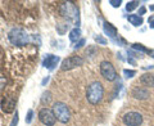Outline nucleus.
Segmentation results:
<instances>
[{
  "label": "nucleus",
  "mask_w": 154,
  "mask_h": 126,
  "mask_svg": "<svg viewBox=\"0 0 154 126\" xmlns=\"http://www.w3.org/2000/svg\"><path fill=\"white\" fill-rule=\"evenodd\" d=\"M8 39L9 41L12 43L13 45H17V46H23V45H27L30 43V35L23 30V28H19V27H14L12 28L8 33Z\"/></svg>",
  "instance_id": "f257e3e1"
},
{
  "label": "nucleus",
  "mask_w": 154,
  "mask_h": 126,
  "mask_svg": "<svg viewBox=\"0 0 154 126\" xmlns=\"http://www.w3.org/2000/svg\"><path fill=\"white\" fill-rule=\"evenodd\" d=\"M104 89L103 85L99 81H94L88 86V91H86V98H88L89 103L91 104H98L100 100L103 99Z\"/></svg>",
  "instance_id": "f03ea898"
},
{
  "label": "nucleus",
  "mask_w": 154,
  "mask_h": 126,
  "mask_svg": "<svg viewBox=\"0 0 154 126\" xmlns=\"http://www.w3.org/2000/svg\"><path fill=\"white\" fill-rule=\"evenodd\" d=\"M53 111H54V115L58 121H60L62 124H67L71 118V112L69 108L67 107V104L63 102H57L53 106Z\"/></svg>",
  "instance_id": "7ed1b4c3"
},
{
  "label": "nucleus",
  "mask_w": 154,
  "mask_h": 126,
  "mask_svg": "<svg viewBox=\"0 0 154 126\" xmlns=\"http://www.w3.org/2000/svg\"><path fill=\"white\" fill-rule=\"evenodd\" d=\"M60 13L62 16L67 17L71 21H73L75 23L79 25L80 18H79V9H77L72 3H63L60 7Z\"/></svg>",
  "instance_id": "20e7f679"
},
{
  "label": "nucleus",
  "mask_w": 154,
  "mask_h": 126,
  "mask_svg": "<svg viewBox=\"0 0 154 126\" xmlns=\"http://www.w3.org/2000/svg\"><path fill=\"white\" fill-rule=\"evenodd\" d=\"M100 74L108 81H114L117 79V72H116L113 65L108 61H104L100 63Z\"/></svg>",
  "instance_id": "39448f33"
},
{
  "label": "nucleus",
  "mask_w": 154,
  "mask_h": 126,
  "mask_svg": "<svg viewBox=\"0 0 154 126\" xmlns=\"http://www.w3.org/2000/svg\"><path fill=\"white\" fill-rule=\"evenodd\" d=\"M38 120L41 121L45 126H54L57 117L54 115V111L49 108H41L38 112Z\"/></svg>",
  "instance_id": "423d86ee"
},
{
  "label": "nucleus",
  "mask_w": 154,
  "mask_h": 126,
  "mask_svg": "<svg viewBox=\"0 0 154 126\" xmlns=\"http://www.w3.org/2000/svg\"><path fill=\"white\" fill-rule=\"evenodd\" d=\"M84 65V59L79 55H72V57H68L62 62L60 65V68L62 71H69V70H73L76 67H80Z\"/></svg>",
  "instance_id": "0eeeda50"
},
{
  "label": "nucleus",
  "mask_w": 154,
  "mask_h": 126,
  "mask_svg": "<svg viewBox=\"0 0 154 126\" xmlns=\"http://www.w3.org/2000/svg\"><path fill=\"white\" fill-rule=\"evenodd\" d=\"M122 121L127 126H140L143 124V116L139 112H127L123 115Z\"/></svg>",
  "instance_id": "6e6552de"
},
{
  "label": "nucleus",
  "mask_w": 154,
  "mask_h": 126,
  "mask_svg": "<svg viewBox=\"0 0 154 126\" xmlns=\"http://www.w3.org/2000/svg\"><path fill=\"white\" fill-rule=\"evenodd\" d=\"M0 106H2V109L5 113H12V112H14V109H16V100H14L12 96H5V98H3Z\"/></svg>",
  "instance_id": "1a4fd4ad"
},
{
  "label": "nucleus",
  "mask_w": 154,
  "mask_h": 126,
  "mask_svg": "<svg viewBox=\"0 0 154 126\" xmlns=\"http://www.w3.org/2000/svg\"><path fill=\"white\" fill-rule=\"evenodd\" d=\"M58 62H59V57L53 55V54H46V57L44 58V61H42V66H44L45 68L53 70L58 65Z\"/></svg>",
  "instance_id": "9d476101"
},
{
  "label": "nucleus",
  "mask_w": 154,
  "mask_h": 126,
  "mask_svg": "<svg viewBox=\"0 0 154 126\" xmlns=\"http://www.w3.org/2000/svg\"><path fill=\"white\" fill-rule=\"evenodd\" d=\"M132 96L136 99H146L149 98V90L148 89H144V88H135L132 90Z\"/></svg>",
  "instance_id": "9b49d317"
},
{
  "label": "nucleus",
  "mask_w": 154,
  "mask_h": 126,
  "mask_svg": "<svg viewBox=\"0 0 154 126\" xmlns=\"http://www.w3.org/2000/svg\"><path fill=\"white\" fill-rule=\"evenodd\" d=\"M140 81L145 86H153L154 88V75L153 74H144L140 77Z\"/></svg>",
  "instance_id": "f8f14e48"
},
{
  "label": "nucleus",
  "mask_w": 154,
  "mask_h": 126,
  "mask_svg": "<svg viewBox=\"0 0 154 126\" xmlns=\"http://www.w3.org/2000/svg\"><path fill=\"white\" fill-rule=\"evenodd\" d=\"M104 31L108 36H110L113 40H116V36H117V30H116V27H113L108 22H104Z\"/></svg>",
  "instance_id": "ddd939ff"
},
{
  "label": "nucleus",
  "mask_w": 154,
  "mask_h": 126,
  "mask_svg": "<svg viewBox=\"0 0 154 126\" xmlns=\"http://www.w3.org/2000/svg\"><path fill=\"white\" fill-rule=\"evenodd\" d=\"M127 19H128V22L134 26H141L143 22H144V19L139 16V14H131V16L127 17Z\"/></svg>",
  "instance_id": "4468645a"
},
{
  "label": "nucleus",
  "mask_w": 154,
  "mask_h": 126,
  "mask_svg": "<svg viewBox=\"0 0 154 126\" xmlns=\"http://www.w3.org/2000/svg\"><path fill=\"white\" fill-rule=\"evenodd\" d=\"M80 36H81V30H80L79 27L73 28V30H71V32H69V40L71 41H76L77 39H80Z\"/></svg>",
  "instance_id": "2eb2a0df"
},
{
  "label": "nucleus",
  "mask_w": 154,
  "mask_h": 126,
  "mask_svg": "<svg viewBox=\"0 0 154 126\" xmlns=\"http://www.w3.org/2000/svg\"><path fill=\"white\" fill-rule=\"evenodd\" d=\"M139 2H136V0H132V2H128L127 4H126V11L127 12H131V11H134L135 8H137L139 7Z\"/></svg>",
  "instance_id": "dca6fc26"
},
{
  "label": "nucleus",
  "mask_w": 154,
  "mask_h": 126,
  "mask_svg": "<svg viewBox=\"0 0 154 126\" xmlns=\"http://www.w3.org/2000/svg\"><path fill=\"white\" fill-rule=\"evenodd\" d=\"M132 49L139 50V52H143V53H149V54H150V52H152V50H149L148 48L143 46L141 44H134V45H132Z\"/></svg>",
  "instance_id": "f3484780"
},
{
  "label": "nucleus",
  "mask_w": 154,
  "mask_h": 126,
  "mask_svg": "<svg viewBox=\"0 0 154 126\" xmlns=\"http://www.w3.org/2000/svg\"><path fill=\"white\" fill-rule=\"evenodd\" d=\"M50 99H51V94L49 93V91H45V93L42 94V96H41V103H42V104L49 103Z\"/></svg>",
  "instance_id": "a211bd4d"
},
{
  "label": "nucleus",
  "mask_w": 154,
  "mask_h": 126,
  "mask_svg": "<svg viewBox=\"0 0 154 126\" xmlns=\"http://www.w3.org/2000/svg\"><path fill=\"white\" fill-rule=\"evenodd\" d=\"M123 75L126 79H131V77H134L135 75H136V71L134 70H123Z\"/></svg>",
  "instance_id": "6ab92c4d"
},
{
  "label": "nucleus",
  "mask_w": 154,
  "mask_h": 126,
  "mask_svg": "<svg viewBox=\"0 0 154 126\" xmlns=\"http://www.w3.org/2000/svg\"><path fill=\"white\" fill-rule=\"evenodd\" d=\"M32 118H33V111L30 109L27 112V116H26V124H31L32 122Z\"/></svg>",
  "instance_id": "aec40b11"
},
{
  "label": "nucleus",
  "mask_w": 154,
  "mask_h": 126,
  "mask_svg": "<svg viewBox=\"0 0 154 126\" xmlns=\"http://www.w3.org/2000/svg\"><path fill=\"white\" fill-rule=\"evenodd\" d=\"M109 4L112 7H114V8H119V5L122 4V2L121 0H109Z\"/></svg>",
  "instance_id": "412c9836"
},
{
  "label": "nucleus",
  "mask_w": 154,
  "mask_h": 126,
  "mask_svg": "<svg viewBox=\"0 0 154 126\" xmlns=\"http://www.w3.org/2000/svg\"><path fill=\"white\" fill-rule=\"evenodd\" d=\"M95 40L99 43V44H102V45H105L107 44V40L103 37V36H100V35H98V36H95Z\"/></svg>",
  "instance_id": "4be33fe9"
},
{
  "label": "nucleus",
  "mask_w": 154,
  "mask_h": 126,
  "mask_svg": "<svg viewBox=\"0 0 154 126\" xmlns=\"http://www.w3.org/2000/svg\"><path fill=\"white\" fill-rule=\"evenodd\" d=\"M18 112L16 111V115H14V117H13V120H12V122H11V126H17L18 125Z\"/></svg>",
  "instance_id": "5701e85b"
},
{
  "label": "nucleus",
  "mask_w": 154,
  "mask_h": 126,
  "mask_svg": "<svg viewBox=\"0 0 154 126\" xmlns=\"http://www.w3.org/2000/svg\"><path fill=\"white\" fill-rule=\"evenodd\" d=\"M84 44H85V39H81V40H80L79 43H77V45L75 46V49H79V48H81Z\"/></svg>",
  "instance_id": "b1692460"
},
{
  "label": "nucleus",
  "mask_w": 154,
  "mask_h": 126,
  "mask_svg": "<svg viewBox=\"0 0 154 126\" xmlns=\"http://www.w3.org/2000/svg\"><path fill=\"white\" fill-rule=\"evenodd\" d=\"M145 11H146V9H145V7H141L140 9H139V16L141 17V14H144V13H145Z\"/></svg>",
  "instance_id": "393cba45"
},
{
  "label": "nucleus",
  "mask_w": 154,
  "mask_h": 126,
  "mask_svg": "<svg viewBox=\"0 0 154 126\" xmlns=\"http://www.w3.org/2000/svg\"><path fill=\"white\" fill-rule=\"evenodd\" d=\"M48 81H49V77H46V79H44V80H42V85H45Z\"/></svg>",
  "instance_id": "a878e982"
},
{
  "label": "nucleus",
  "mask_w": 154,
  "mask_h": 126,
  "mask_svg": "<svg viewBox=\"0 0 154 126\" xmlns=\"http://www.w3.org/2000/svg\"><path fill=\"white\" fill-rule=\"evenodd\" d=\"M150 27L154 28V21H150Z\"/></svg>",
  "instance_id": "bb28decb"
},
{
  "label": "nucleus",
  "mask_w": 154,
  "mask_h": 126,
  "mask_svg": "<svg viewBox=\"0 0 154 126\" xmlns=\"http://www.w3.org/2000/svg\"><path fill=\"white\" fill-rule=\"evenodd\" d=\"M150 55H152V57H153V58H154V49H153V50H152V52H150Z\"/></svg>",
  "instance_id": "cd10ccee"
}]
</instances>
